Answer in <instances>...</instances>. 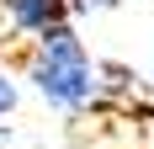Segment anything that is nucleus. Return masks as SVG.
I'll return each mask as SVG.
<instances>
[{
  "label": "nucleus",
  "mask_w": 154,
  "mask_h": 149,
  "mask_svg": "<svg viewBox=\"0 0 154 149\" xmlns=\"http://www.w3.org/2000/svg\"><path fill=\"white\" fill-rule=\"evenodd\" d=\"M0 16H5V5H0Z\"/></svg>",
  "instance_id": "5"
},
{
  "label": "nucleus",
  "mask_w": 154,
  "mask_h": 149,
  "mask_svg": "<svg viewBox=\"0 0 154 149\" xmlns=\"http://www.w3.org/2000/svg\"><path fill=\"white\" fill-rule=\"evenodd\" d=\"M32 85L43 90L59 112H85V106L96 101V64H91V53H85V43L75 37L69 21L37 37Z\"/></svg>",
  "instance_id": "1"
},
{
  "label": "nucleus",
  "mask_w": 154,
  "mask_h": 149,
  "mask_svg": "<svg viewBox=\"0 0 154 149\" xmlns=\"http://www.w3.org/2000/svg\"><path fill=\"white\" fill-rule=\"evenodd\" d=\"M64 11H69V0H11V21L21 32H53L64 27Z\"/></svg>",
  "instance_id": "2"
},
{
  "label": "nucleus",
  "mask_w": 154,
  "mask_h": 149,
  "mask_svg": "<svg viewBox=\"0 0 154 149\" xmlns=\"http://www.w3.org/2000/svg\"><path fill=\"white\" fill-rule=\"evenodd\" d=\"M80 5H112V0H80Z\"/></svg>",
  "instance_id": "4"
},
{
  "label": "nucleus",
  "mask_w": 154,
  "mask_h": 149,
  "mask_svg": "<svg viewBox=\"0 0 154 149\" xmlns=\"http://www.w3.org/2000/svg\"><path fill=\"white\" fill-rule=\"evenodd\" d=\"M11 106H16V85H11V74H0V117H5Z\"/></svg>",
  "instance_id": "3"
}]
</instances>
